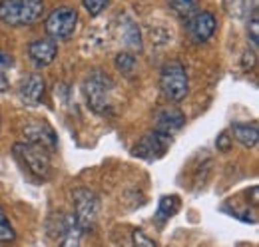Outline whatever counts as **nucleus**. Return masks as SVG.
Returning <instances> with one entry per match:
<instances>
[{"mask_svg":"<svg viewBox=\"0 0 259 247\" xmlns=\"http://www.w3.org/2000/svg\"><path fill=\"white\" fill-rule=\"evenodd\" d=\"M74 221L80 227V231H88L94 227L100 212V199L92 189L80 187L74 191Z\"/></svg>","mask_w":259,"mask_h":247,"instance_id":"obj_5","label":"nucleus"},{"mask_svg":"<svg viewBox=\"0 0 259 247\" xmlns=\"http://www.w3.org/2000/svg\"><path fill=\"white\" fill-rule=\"evenodd\" d=\"M184 126H186V116L178 108H163L154 116V132H160L169 138H174V134H178Z\"/></svg>","mask_w":259,"mask_h":247,"instance_id":"obj_9","label":"nucleus"},{"mask_svg":"<svg viewBox=\"0 0 259 247\" xmlns=\"http://www.w3.org/2000/svg\"><path fill=\"white\" fill-rule=\"evenodd\" d=\"M76 24H78V10L74 6L60 4L52 8L50 14L46 16L44 28H46V34L52 36L54 40H66L74 34Z\"/></svg>","mask_w":259,"mask_h":247,"instance_id":"obj_4","label":"nucleus"},{"mask_svg":"<svg viewBox=\"0 0 259 247\" xmlns=\"http://www.w3.org/2000/svg\"><path fill=\"white\" fill-rule=\"evenodd\" d=\"M116 68H118L122 74L132 76V72H134V68H136V58H134V54H132V52H120V54L116 56Z\"/></svg>","mask_w":259,"mask_h":247,"instance_id":"obj_21","label":"nucleus"},{"mask_svg":"<svg viewBox=\"0 0 259 247\" xmlns=\"http://www.w3.org/2000/svg\"><path fill=\"white\" fill-rule=\"evenodd\" d=\"M12 152L16 155V159L40 180H48L50 172H52V163H50V152L28 144V142H18L14 144Z\"/></svg>","mask_w":259,"mask_h":247,"instance_id":"obj_3","label":"nucleus"},{"mask_svg":"<svg viewBox=\"0 0 259 247\" xmlns=\"http://www.w3.org/2000/svg\"><path fill=\"white\" fill-rule=\"evenodd\" d=\"M80 239H82V231L76 225L74 216H68V223H66L64 231H62V243L60 247H80Z\"/></svg>","mask_w":259,"mask_h":247,"instance_id":"obj_15","label":"nucleus"},{"mask_svg":"<svg viewBox=\"0 0 259 247\" xmlns=\"http://www.w3.org/2000/svg\"><path fill=\"white\" fill-rule=\"evenodd\" d=\"M22 136L24 142L34 144L46 152H54L58 148V136L52 130L50 124H46L44 120H28L22 126Z\"/></svg>","mask_w":259,"mask_h":247,"instance_id":"obj_6","label":"nucleus"},{"mask_svg":"<svg viewBox=\"0 0 259 247\" xmlns=\"http://www.w3.org/2000/svg\"><path fill=\"white\" fill-rule=\"evenodd\" d=\"M231 134L235 138V142H239L245 148H253L259 140V130L257 124H243V122H233L231 124Z\"/></svg>","mask_w":259,"mask_h":247,"instance_id":"obj_12","label":"nucleus"},{"mask_svg":"<svg viewBox=\"0 0 259 247\" xmlns=\"http://www.w3.org/2000/svg\"><path fill=\"white\" fill-rule=\"evenodd\" d=\"M46 90V82L40 74H28L26 78H22L20 86H18V96L26 106H38L40 100L44 98Z\"/></svg>","mask_w":259,"mask_h":247,"instance_id":"obj_11","label":"nucleus"},{"mask_svg":"<svg viewBox=\"0 0 259 247\" xmlns=\"http://www.w3.org/2000/svg\"><path fill=\"white\" fill-rule=\"evenodd\" d=\"M180 210V197L178 195H163L160 199V205H158V221H165L169 217H174Z\"/></svg>","mask_w":259,"mask_h":247,"instance_id":"obj_16","label":"nucleus"},{"mask_svg":"<svg viewBox=\"0 0 259 247\" xmlns=\"http://www.w3.org/2000/svg\"><path fill=\"white\" fill-rule=\"evenodd\" d=\"M171 146V138L169 136H163L160 132H150L146 134L134 148V155L136 157H142L146 161H156L165 155V152L169 150Z\"/></svg>","mask_w":259,"mask_h":247,"instance_id":"obj_7","label":"nucleus"},{"mask_svg":"<svg viewBox=\"0 0 259 247\" xmlns=\"http://www.w3.org/2000/svg\"><path fill=\"white\" fill-rule=\"evenodd\" d=\"M186 26H188V32H190V36H192L195 44H203L218 30V18L207 10L195 12L194 16L186 22Z\"/></svg>","mask_w":259,"mask_h":247,"instance_id":"obj_8","label":"nucleus"},{"mask_svg":"<svg viewBox=\"0 0 259 247\" xmlns=\"http://www.w3.org/2000/svg\"><path fill=\"white\" fill-rule=\"evenodd\" d=\"M112 92H114V80L94 70L84 80V96L88 102V108L96 112L98 116H110L112 114Z\"/></svg>","mask_w":259,"mask_h":247,"instance_id":"obj_1","label":"nucleus"},{"mask_svg":"<svg viewBox=\"0 0 259 247\" xmlns=\"http://www.w3.org/2000/svg\"><path fill=\"white\" fill-rule=\"evenodd\" d=\"M22 0H0V20L6 26H20Z\"/></svg>","mask_w":259,"mask_h":247,"instance_id":"obj_13","label":"nucleus"},{"mask_svg":"<svg viewBox=\"0 0 259 247\" xmlns=\"http://www.w3.org/2000/svg\"><path fill=\"white\" fill-rule=\"evenodd\" d=\"M160 88L169 102H182L190 92V76L182 62H165L160 72Z\"/></svg>","mask_w":259,"mask_h":247,"instance_id":"obj_2","label":"nucleus"},{"mask_svg":"<svg viewBox=\"0 0 259 247\" xmlns=\"http://www.w3.org/2000/svg\"><path fill=\"white\" fill-rule=\"evenodd\" d=\"M56 54H58V44L52 38H38L28 44V56L40 68L50 66L56 58Z\"/></svg>","mask_w":259,"mask_h":247,"instance_id":"obj_10","label":"nucleus"},{"mask_svg":"<svg viewBox=\"0 0 259 247\" xmlns=\"http://www.w3.org/2000/svg\"><path fill=\"white\" fill-rule=\"evenodd\" d=\"M0 122H2V120H0Z\"/></svg>","mask_w":259,"mask_h":247,"instance_id":"obj_26","label":"nucleus"},{"mask_svg":"<svg viewBox=\"0 0 259 247\" xmlns=\"http://www.w3.org/2000/svg\"><path fill=\"white\" fill-rule=\"evenodd\" d=\"M14 66V58L6 52L0 50V92H6L8 86H10V80H8V72L10 68Z\"/></svg>","mask_w":259,"mask_h":247,"instance_id":"obj_19","label":"nucleus"},{"mask_svg":"<svg viewBox=\"0 0 259 247\" xmlns=\"http://www.w3.org/2000/svg\"><path fill=\"white\" fill-rule=\"evenodd\" d=\"M110 2H112V0H82V6H84V10H86L92 18H96V16H100V14L110 6Z\"/></svg>","mask_w":259,"mask_h":247,"instance_id":"obj_22","label":"nucleus"},{"mask_svg":"<svg viewBox=\"0 0 259 247\" xmlns=\"http://www.w3.org/2000/svg\"><path fill=\"white\" fill-rule=\"evenodd\" d=\"M132 243H134V247H156V243H154L150 237L144 235V231H134Z\"/></svg>","mask_w":259,"mask_h":247,"instance_id":"obj_24","label":"nucleus"},{"mask_svg":"<svg viewBox=\"0 0 259 247\" xmlns=\"http://www.w3.org/2000/svg\"><path fill=\"white\" fill-rule=\"evenodd\" d=\"M44 12V0H22V10H20V26H30L34 24Z\"/></svg>","mask_w":259,"mask_h":247,"instance_id":"obj_14","label":"nucleus"},{"mask_svg":"<svg viewBox=\"0 0 259 247\" xmlns=\"http://www.w3.org/2000/svg\"><path fill=\"white\" fill-rule=\"evenodd\" d=\"M122 36H124L128 48H132V50H142V36H140V30H138V26H136L134 20H128L122 26Z\"/></svg>","mask_w":259,"mask_h":247,"instance_id":"obj_17","label":"nucleus"},{"mask_svg":"<svg viewBox=\"0 0 259 247\" xmlns=\"http://www.w3.org/2000/svg\"><path fill=\"white\" fill-rule=\"evenodd\" d=\"M169 6L176 10V14L182 18V20H190L197 12V6H195V0H167Z\"/></svg>","mask_w":259,"mask_h":247,"instance_id":"obj_18","label":"nucleus"},{"mask_svg":"<svg viewBox=\"0 0 259 247\" xmlns=\"http://www.w3.org/2000/svg\"><path fill=\"white\" fill-rule=\"evenodd\" d=\"M229 144H231V138L227 136V132H224V134L215 140V146H218V150H222V152H227V150H229Z\"/></svg>","mask_w":259,"mask_h":247,"instance_id":"obj_25","label":"nucleus"},{"mask_svg":"<svg viewBox=\"0 0 259 247\" xmlns=\"http://www.w3.org/2000/svg\"><path fill=\"white\" fill-rule=\"evenodd\" d=\"M259 18H257V10H253L251 12V18H249V22H247V34H249V40H251V44H253V48H257V42H259Z\"/></svg>","mask_w":259,"mask_h":247,"instance_id":"obj_23","label":"nucleus"},{"mask_svg":"<svg viewBox=\"0 0 259 247\" xmlns=\"http://www.w3.org/2000/svg\"><path fill=\"white\" fill-rule=\"evenodd\" d=\"M12 241H16V231L8 221L4 210L0 208V243H12Z\"/></svg>","mask_w":259,"mask_h":247,"instance_id":"obj_20","label":"nucleus"}]
</instances>
